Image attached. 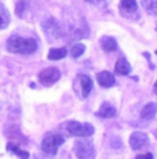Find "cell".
<instances>
[{
    "instance_id": "18",
    "label": "cell",
    "mask_w": 157,
    "mask_h": 159,
    "mask_svg": "<svg viewBox=\"0 0 157 159\" xmlns=\"http://www.w3.org/2000/svg\"><path fill=\"white\" fill-rule=\"evenodd\" d=\"M86 51V45L81 44V43H77V44H75L71 49V55L73 56V58H79V56H81L83 54H84Z\"/></svg>"
},
{
    "instance_id": "9",
    "label": "cell",
    "mask_w": 157,
    "mask_h": 159,
    "mask_svg": "<svg viewBox=\"0 0 157 159\" xmlns=\"http://www.w3.org/2000/svg\"><path fill=\"white\" fill-rule=\"evenodd\" d=\"M80 88H81V98H87L90 95V92L92 91V80L86 74H81L79 77Z\"/></svg>"
},
{
    "instance_id": "20",
    "label": "cell",
    "mask_w": 157,
    "mask_h": 159,
    "mask_svg": "<svg viewBox=\"0 0 157 159\" xmlns=\"http://www.w3.org/2000/svg\"><path fill=\"white\" fill-rule=\"evenodd\" d=\"M153 2H155V0H141L142 7L145 8L148 12H150V10H152V6H153Z\"/></svg>"
},
{
    "instance_id": "10",
    "label": "cell",
    "mask_w": 157,
    "mask_h": 159,
    "mask_svg": "<svg viewBox=\"0 0 157 159\" xmlns=\"http://www.w3.org/2000/svg\"><path fill=\"white\" fill-rule=\"evenodd\" d=\"M115 70H116V73H119V74H121V75H127L131 73V65L127 62V59L120 58L119 61L116 62Z\"/></svg>"
},
{
    "instance_id": "26",
    "label": "cell",
    "mask_w": 157,
    "mask_h": 159,
    "mask_svg": "<svg viewBox=\"0 0 157 159\" xmlns=\"http://www.w3.org/2000/svg\"><path fill=\"white\" fill-rule=\"evenodd\" d=\"M156 54H157V51H156Z\"/></svg>"
},
{
    "instance_id": "21",
    "label": "cell",
    "mask_w": 157,
    "mask_h": 159,
    "mask_svg": "<svg viewBox=\"0 0 157 159\" xmlns=\"http://www.w3.org/2000/svg\"><path fill=\"white\" fill-rule=\"evenodd\" d=\"M135 159H155V158H153V155H152V154H149V152H148V154L138 155V157H136Z\"/></svg>"
},
{
    "instance_id": "7",
    "label": "cell",
    "mask_w": 157,
    "mask_h": 159,
    "mask_svg": "<svg viewBox=\"0 0 157 159\" xmlns=\"http://www.w3.org/2000/svg\"><path fill=\"white\" fill-rule=\"evenodd\" d=\"M148 144H149L148 136L142 133V132H135L130 137V145H131L132 150H141V148L146 147Z\"/></svg>"
},
{
    "instance_id": "15",
    "label": "cell",
    "mask_w": 157,
    "mask_h": 159,
    "mask_svg": "<svg viewBox=\"0 0 157 159\" xmlns=\"http://www.w3.org/2000/svg\"><path fill=\"white\" fill-rule=\"evenodd\" d=\"M120 6H121V10L127 14H132V12H136L138 10V6H136L135 0H120Z\"/></svg>"
},
{
    "instance_id": "13",
    "label": "cell",
    "mask_w": 157,
    "mask_h": 159,
    "mask_svg": "<svg viewBox=\"0 0 157 159\" xmlns=\"http://www.w3.org/2000/svg\"><path fill=\"white\" fill-rule=\"evenodd\" d=\"M157 112V103H148L141 111V117L143 119H152Z\"/></svg>"
},
{
    "instance_id": "6",
    "label": "cell",
    "mask_w": 157,
    "mask_h": 159,
    "mask_svg": "<svg viewBox=\"0 0 157 159\" xmlns=\"http://www.w3.org/2000/svg\"><path fill=\"white\" fill-rule=\"evenodd\" d=\"M61 77V73L56 67H48L44 69L43 71H40L39 74V80L43 85H52Z\"/></svg>"
},
{
    "instance_id": "8",
    "label": "cell",
    "mask_w": 157,
    "mask_h": 159,
    "mask_svg": "<svg viewBox=\"0 0 157 159\" xmlns=\"http://www.w3.org/2000/svg\"><path fill=\"white\" fill-rule=\"evenodd\" d=\"M96 80H98V84L101 85V87H103V88L113 87L115 82H116L115 75H113L110 71H108V70H103L101 73H98V74H96Z\"/></svg>"
},
{
    "instance_id": "17",
    "label": "cell",
    "mask_w": 157,
    "mask_h": 159,
    "mask_svg": "<svg viewBox=\"0 0 157 159\" xmlns=\"http://www.w3.org/2000/svg\"><path fill=\"white\" fill-rule=\"evenodd\" d=\"M7 150H8V152H11V154L17 155L19 159H28L29 158L28 152L24 151V150H21V148H19L17 144H14V143H8L7 144Z\"/></svg>"
},
{
    "instance_id": "1",
    "label": "cell",
    "mask_w": 157,
    "mask_h": 159,
    "mask_svg": "<svg viewBox=\"0 0 157 159\" xmlns=\"http://www.w3.org/2000/svg\"><path fill=\"white\" fill-rule=\"evenodd\" d=\"M7 49L12 54L29 55L37 49V43L33 39H25L21 36H11L7 40Z\"/></svg>"
},
{
    "instance_id": "16",
    "label": "cell",
    "mask_w": 157,
    "mask_h": 159,
    "mask_svg": "<svg viewBox=\"0 0 157 159\" xmlns=\"http://www.w3.org/2000/svg\"><path fill=\"white\" fill-rule=\"evenodd\" d=\"M68 54V49L66 48H52L48 52V59L50 61H59L63 59Z\"/></svg>"
},
{
    "instance_id": "4",
    "label": "cell",
    "mask_w": 157,
    "mask_h": 159,
    "mask_svg": "<svg viewBox=\"0 0 157 159\" xmlns=\"http://www.w3.org/2000/svg\"><path fill=\"white\" fill-rule=\"evenodd\" d=\"M75 154L79 159H95V147L90 140H77L75 143Z\"/></svg>"
},
{
    "instance_id": "11",
    "label": "cell",
    "mask_w": 157,
    "mask_h": 159,
    "mask_svg": "<svg viewBox=\"0 0 157 159\" xmlns=\"http://www.w3.org/2000/svg\"><path fill=\"white\" fill-rule=\"evenodd\" d=\"M101 45H102L103 51H106V52H113L117 49V41L113 37H109V36H103L101 39Z\"/></svg>"
},
{
    "instance_id": "22",
    "label": "cell",
    "mask_w": 157,
    "mask_h": 159,
    "mask_svg": "<svg viewBox=\"0 0 157 159\" xmlns=\"http://www.w3.org/2000/svg\"><path fill=\"white\" fill-rule=\"evenodd\" d=\"M150 14H153V15H157V0H156V2H153L152 10H150Z\"/></svg>"
},
{
    "instance_id": "5",
    "label": "cell",
    "mask_w": 157,
    "mask_h": 159,
    "mask_svg": "<svg viewBox=\"0 0 157 159\" xmlns=\"http://www.w3.org/2000/svg\"><path fill=\"white\" fill-rule=\"evenodd\" d=\"M42 28H43V32L46 33V36H48V39L51 40H56L62 36V29L59 24L55 21L54 18H48L46 19L44 22L42 24Z\"/></svg>"
},
{
    "instance_id": "14",
    "label": "cell",
    "mask_w": 157,
    "mask_h": 159,
    "mask_svg": "<svg viewBox=\"0 0 157 159\" xmlns=\"http://www.w3.org/2000/svg\"><path fill=\"white\" fill-rule=\"evenodd\" d=\"M10 19H11V16H10L8 10L6 8L4 4L0 3V29L7 28V26L10 25Z\"/></svg>"
},
{
    "instance_id": "23",
    "label": "cell",
    "mask_w": 157,
    "mask_h": 159,
    "mask_svg": "<svg viewBox=\"0 0 157 159\" xmlns=\"http://www.w3.org/2000/svg\"><path fill=\"white\" fill-rule=\"evenodd\" d=\"M87 2H90V3H94V4H99V3L105 2V0H87Z\"/></svg>"
},
{
    "instance_id": "3",
    "label": "cell",
    "mask_w": 157,
    "mask_h": 159,
    "mask_svg": "<svg viewBox=\"0 0 157 159\" xmlns=\"http://www.w3.org/2000/svg\"><path fill=\"white\" fill-rule=\"evenodd\" d=\"M66 130L76 137H90L94 133V126L91 124H83L77 121H69L66 124Z\"/></svg>"
},
{
    "instance_id": "25",
    "label": "cell",
    "mask_w": 157,
    "mask_h": 159,
    "mask_svg": "<svg viewBox=\"0 0 157 159\" xmlns=\"http://www.w3.org/2000/svg\"><path fill=\"white\" fill-rule=\"evenodd\" d=\"M35 159H43V158H40V157H36Z\"/></svg>"
},
{
    "instance_id": "12",
    "label": "cell",
    "mask_w": 157,
    "mask_h": 159,
    "mask_svg": "<svg viewBox=\"0 0 157 159\" xmlns=\"http://www.w3.org/2000/svg\"><path fill=\"white\" fill-rule=\"evenodd\" d=\"M116 114V108L109 103H102L98 110V115L102 118H112Z\"/></svg>"
},
{
    "instance_id": "19",
    "label": "cell",
    "mask_w": 157,
    "mask_h": 159,
    "mask_svg": "<svg viewBox=\"0 0 157 159\" xmlns=\"http://www.w3.org/2000/svg\"><path fill=\"white\" fill-rule=\"evenodd\" d=\"M25 10V2H22V0H19L18 3H17V8H15V12L18 16L22 15V11Z\"/></svg>"
},
{
    "instance_id": "2",
    "label": "cell",
    "mask_w": 157,
    "mask_h": 159,
    "mask_svg": "<svg viewBox=\"0 0 157 159\" xmlns=\"http://www.w3.org/2000/svg\"><path fill=\"white\" fill-rule=\"evenodd\" d=\"M65 139L61 134H55V133H47L44 136L42 141V150L46 152L50 157H54L58 151V147L61 144H63Z\"/></svg>"
},
{
    "instance_id": "24",
    "label": "cell",
    "mask_w": 157,
    "mask_h": 159,
    "mask_svg": "<svg viewBox=\"0 0 157 159\" xmlns=\"http://www.w3.org/2000/svg\"><path fill=\"white\" fill-rule=\"evenodd\" d=\"M153 89H155V93L157 95V81H156V84H155V88H153Z\"/></svg>"
}]
</instances>
